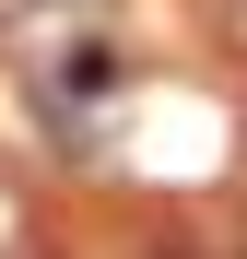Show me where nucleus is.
<instances>
[{"instance_id": "nucleus-1", "label": "nucleus", "mask_w": 247, "mask_h": 259, "mask_svg": "<svg viewBox=\"0 0 247 259\" xmlns=\"http://www.w3.org/2000/svg\"><path fill=\"white\" fill-rule=\"evenodd\" d=\"M153 259H188V247H153Z\"/></svg>"}]
</instances>
